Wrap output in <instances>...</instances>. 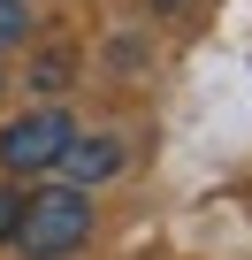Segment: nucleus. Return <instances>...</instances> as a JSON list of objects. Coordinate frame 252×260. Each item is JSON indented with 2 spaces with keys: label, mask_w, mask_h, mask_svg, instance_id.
<instances>
[{
  "label": "nucleus",
  "mask_w": 252,
  "mask_h": 260,
  "mask_svg": "<svg viewBox=\"0 0 252 260\" xmlns=\"http://www.w3.org/2000/svg\"><path fill=\"white\" fill-rule=\"evenodd\" d=\"M84 237H92V199H84V184H61V191L23 199V222H16L23 260H69Z\"/></svg>",
  "instance_id": "f257e3e1"
},
{
  "label": "nucleus",
  "mask_w": 252,
  "mask_h": 260,
  "mask_svg": "<svg viewBox=\"0 0 252 260\" xmlns=\"http://www.w3.org/2000/svg\"><path fill=\"white\" fill-rule=\"evenodd\" d=\"M69 138H77V122H69L61 107H31V115H16L8 130H0V169H8V176H31V169H54Z\"/></svg>",
  "instance_id": "f03ea898"
},
{
  "label": "nucleus",
  "mask_w": 252,
  "mask_h": 260,
  "mask_svg": "<svg viewBox=\"0 0 252 260\" xmlns=\"http://www.w3.org/2000/svg\"><path fill=\"white\" fill-rule=\"evenodd\" d=\"M54 169H69V184H107V176L122 169V146H115V138H69Z\"/></svg>",
  "instance_id": "7ed1b4c3"
},
{
  "label": "nucleus",
  "mask_w": 252,
  "mask_h": 260,
  "mask_svg": "<svg viewBox=\"0 0 252 260\" xmlns=\"http://www.w3.org/2000/svg\"><path fill=\"white\" fill-rule=\"evenodd\" d=\"M69 77H77V54H69V46H54V54L31 61V84H39V92H69Z\"/></svg>",
  "instance_id": "20e7f679"
},
{
  "label": "nucleus",
  "mask_w": 252,
  "mask_h": 260,
  "mask_svg": "<svg viewBox=\"0 0 252 260\" xmlns=\"http://www.w3.org/2000/svg\"><path fill=\"white\" fill-rule=\"evenodd\" d=\"M23 39H31V8H23V0H0V54L23 46Z\"/></svg>",
  "instance_id": "39448f33"
},
{
  "label": "nucleus",
  "mask_w": 252,
  "mask_h": 260,
  "mask_svg": "<svg viewBox=\"0 0 252 260\" xmlns=\"http://www.w3.org/2000/svg\"><path fill=\"white\" fill-rule=\"evenodd\" d=\"M16 222H23V191H0V245H16Z\"/></svg>",
  "instance_id": "423d86ee"
},
{
  "label": "nucleus",
  "mask_w": 252,
  "mask_h": 260,
  "mask_svg": "<svg viewBox=\"0 0 252 260\" xmlns=\"http://www.w3.org/2000/svg\"><path fill=\"white\" fill-rule=\"evenodd\" d=\"M146 8H153V16H176V8H191V0H146Z\"/></svg>",
  "instance_id": "0eeeda50"
},
{
  "label": "nucleus",
  "mask_w": 252,
  "mask_h": 260,
  "mask_svg": "<svg viewBox=\"0 0 252 260\" xmlns=\"http://www.w3.org/2000/svg\"><path fill=\"white\" fill-rule=\"evenodd\" d=\"M0 84H8V77H0Z\"/></svg>",
  "instance_id": "6e6552de"
}]
</instances>
